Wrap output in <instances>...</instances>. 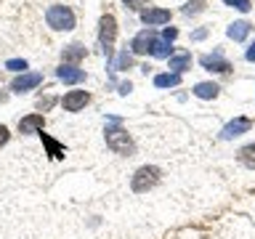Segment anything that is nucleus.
Here are the masks:
<instances>
[{
    "label": "nucleus",
    "instance_id": "f257e3e1",
    "mask_svg": "<svg viewBox=\"0 0 255 239\" xmlns=\"http://www.w3.org/2000/svg\"><path fill=\"white\" fill-rule=\"evenodd\" d=\"M45 21L56 32H69V29H75V11L69 5H51L45 13Z\"/></svg>",
    "mask_w": 255,
    "mask_h": 239
},
{
    "label": "nucleus",
    "instance_id": "f03ea898",
    "mask_svg": "<svg viewBox=\"0 0 255 239\" xmlns=\"http://www.w3.org/2000/svg\"><path fill=\"white\" fill-rule=\"evenodd\" d=\"M104 138H107V146L112 151H117V154H133V141L128 130H123L120 125H107V130H104Z\"/></svg>",
    "mask_w": 255,
    "mask_h": 239
},
{
    "label": "nucleus",
    "instance_id": "7ed1b4c3",
    "mask_svg": "<svg viewBox=\"0 0 255 239\" xmlns=\"http://www.w3.org/2000/svg\"><path fill=\"white\" fill-rule=\"evenodd\" d=\"M159 167L154 165H143L135 170V175L130 178V189L135 191V194H143V191H149V189H154L157 183H159Z\"/></svg>",
    "mask_w": 255,
    "mask_h": 239
},
{
    "label": "nucleus",
    "instance_id": "20e7f679",
    "mask_svg": "<svg viewBox=\"0 0 255 239\" xmlns=\"http://www.w3.org/2000/svg\"><path fill=\"white\" fill-rule=\"evenodd\" d=\"M117 37V19L112 13H104L99 19V43L107 53V59H112V43Z\"/></svg>",
    "mask_w": 255,
    "mask_h": 239
},
{
    "label": "nucleus",
    "instance_id": "39448f33",
    "mask_svg": "<svg viewBox=\"0 0 255 239\" xmlns=\"http://www.w3.org/2000/svg\"><path fill=\"white\" fill-rule=\"evenodd\" d=\"M40 83H43V75H40V72H21L19 77H13L11 91L13 93H27L32 88H37Z\"/></svg>",
    "mask_w": 255,
    "mask_h": 239
},
{
    "label": "nucleus",
    "instance_id": "423d86ee",
    "mask_svg": "<svg viewBox=\"0 0 255 239\" xmlns=\"http://www.w3.org/2000/svg\"><path fill=\"white\" fill-rule=\"evenodd\" d=\"M154 43H157V32L154 29H141L138 35L133 37L130 48H133V53H151Z\"/></svg>",
    "mask_w": 255,
    "mask_h": 239
},
{
    "label": "nucleus",
    "instance_id": "0eeeda50",
    "mask_svg": "<svg viewBox=\"0 0 255 239\" xmlns=\"http://www.w3.org/2000/svg\"><path fill=\"white\" fill-rule=\"evenodd\" d=\"M253 127V120H247V117H237V120H231V122L221 130V138L223 141H229V138H237V135H242L247 133Z\"/></svg>",
    "mask_w": 255,
    "mask_h": 239
},
{
    "label": "nucleus",
    "instance_id": "6e6552de",
    "mask_svg": "<svg viewBox=\"0 0 255 239\" xmlns=\"http://www.w3.org/2000/svg\"><path fill=\"white\" fill-rule=\"evenodd\" d=\"M88 101H91V93H88V91H69V93L61 99V104H64V109H67V112L85 109Z\"/></svg>",
    "mask_w": 255,
    "mask_h": 239
},
{
    "label": "nucleus",
    "instance_id": "1a4fd4ad",
    "mask_svg": "<svg viewBox=\"0 0 255 239\" xmlns=\"http://www.w3.org/2000/svg\"><path fill=\"white\" fill-rule=\"evenodd\" d=\"M56 77L61 80L64 85H77L85 80V69H77V67H69V64H61L59 69H56Z\"/></svg>",
    "mask_w": 255,
    "mask_h": 239
},
{
    "label": "nucleus",
    "instance_id": "9d476101",
    "mask_svg": "<svg viewBox=\"0 0 255 239\" xmlns=\"http://www.w3.org/2000/svg\"><path fill=\"white\" fill-rule=\"evenodd\" d=\"M141 21L149 24V27L167 24L170 21V11H167V8H146V11H141Z\"/></svg>",
    "mask_w": 255,
    "mask_h": 239
},
{
    "label": "nucleus",
    "instance_id": "9b49d317",
    "mask_svg": "<svg viewBox=\"0 0 255 239\" xmlns=\"http://www.w3.org/2000/svg\"><path fill=\"white\" fill-rule=\"evenodd\" d=\"M83 59H85V45H80V43H72L61 51V61L69 64V67H77Z\"/></svg>",
    "mask_w": 255,
    "mask_h": 239
},
{
    "label": "nucleus",
    "instance_id": "f8f14e48",
    "mask_svg": "<svg viewBox=\"0 0 255 239\" xmlns=\"http://www.w3.org/2000/svg\"><path fill=\"white\" fill-rule=\"evenodd\" d=\"M43 125H45V117L35 112V115H27L19 120V133H40Z\"/></svg>",
    "mask_w": 255,
    "mask_h": 239
},
{
    "label": "nucleus",
    "instance_id": "ddd939ff",
    "mask_svg": "<svg viewBox=\"0 0 255 239\" xmlns=\"http://www.w3.org/2000/svg\"><path fill=\"white\" fill-rule=\"evenodd\" d=\"M199 64H202L205 69H210V72H231V64L223 59V56H218V53L202 56V59H199Z\"/></svg>",
    "mask_w": 255,
    "mask_h": 239
},
{
    "label": "nucleus",
    "instance_id": "4468645a",
    "mask_svg": "<svg viewBox=\"0 0 255 239\" xmlns=\"http://www.w3.org/2000/svg\"><path fill=\"white\" fill-rule=\"evenodd\" d=\"M40 138H43V146L48 151V157L51 159H64V143H59L56 138H51V135L43 133V130H40Z\"/></svg>",
    "mask_w": 255,
    "mask_h": 239
},
{
    "label": "nucleus",
    "instance_id": "2eb2a0df",
    "mask_svg": "<svg viewBox=\"0 0 255 239\" xmlns=\"http://www.w3.org/2000/svg\"><path fill=\"white\" fill-rule=\"evenodd\" d=\"M250 24H247V21H234V24H231V27L226 29V35L231 37V40H237V43H239V40H245L247 35H250Z\"/></svg>",
    "mask_w": 255,
    "mask_h": 239
},
{
    "label": "nucleus",
    "instance_id": "dca6fc26",
    "mask_svg": "<svg viewBox=\"0 0 255 239\" xmlns=\"http://www.w3.org/2000/svg\"><path fill=\"white\" fill-rule=\"evenodd\" d=\"M218 91H221V88L218 85H215V83H197L194 85V96H197V99H215V96H218Z\"/></svg>",
    "mask_w": 255,
    "mask_h": 239
},
{
    "label": "nucleus",
    "instance_id": "f3484780",
    "mask_svg": "<svg viewBox=\"0 0 255 239\" xmlns=\"http://www.w3.org/2000/svg\"><path fill=\"white\" fill-rule=\"evenodd\" d=\"M191 67V53H175L170 56V69L175 72V75H181L183 69Z\"/></svg>",
    "mask_w": 255,
    "mask_h": 239
},
{
    "label": "nucleus",
    "instance_id": "a211bd4d",
    "mask_svg": "<svg viewBox=\"0 0 255 239\" xmlns=\"http://www.w3.org/2000/svg\"><path fill=\"white\" fill-rule=\"evenodd\" d=\"M181 83V75H175V72H165V75H157L154 77V85L157 88H175Z\"/></svg>",
    "mask_w": 255,
    "mask_h": 239
},
{
    "label": "nucleus",
    "instance_id": "6ab92c4d",
    "mask_svg": "<svg viewBox=\"0 0 255 239\" xmlns=\"http://www.w3.org/2000/svg\"><path fill=\"white\" fill-rule=\"evenodd\" d=\"M151 56H154V59H170V56H173V45L167 43V40H157L154 48H151Z\"/></svg>",
    "mask_w": 255,
    "mask_h": 239
},
{
    "label": "nucleus",
    "instance_id": "aec40b11",
    "mask_svg": "<svg viewBox=\"0 0 255 239\" xmlns=\"http://www.w3.org/2000/svg\"><path fill=\"white\" fill-rule=\"evenodd\" d=\"M239 162L255 170V143H247V146L239 149Z\"/></svg>",
    "mask_w": 255,
    "mask_h": 239
},
{
    "label": "nucleus",
    "instance_id": "412c9836",
    "mask_svg": "<svg viewBox=\"0 0 255 239\" xmlns=\"http://www.w3.org/2000/svg\"><path fill=\"white\" fill-rule=\"evenodd\" d=\"M130 67H133V56L128 53V51H123V53L117 56V61L112 64V69H130Z\"/></svg>",
    "mask_w": 255,
    "mask_h": 239
},
{
    "label": "nucleus",
    "instance_id": "4be33fe9",
    "mask_svg": "<svg viewBox=\"0 0 255 239\" xmlns=\"http://www.w3.org/2000/svg\"><path fill=\"white\" fill-rule=\"evenodd\" d=\"M202 8H205V0H189V3L183 5V13L191 16V13H199Z\"/></svg>",
    "mask_w": 255,
    "mask_h": 239
},
{
    "label": "nucleus",
    "instance_id": "5701e85b",
    "mask_svg": "<svg viewBox=\"0 0 255 239\" xmlns=\"http://www.w3.org/2000/svg\"><path fill=\"white\" fill-rule=\"evenodd\" d=\"M5 69L24 72V69H27V61H24V59H8V61H5Z\"/></svg>",
    "mask_w": 255,
    "mask_h": 239
},
{
    "label": "nucleus",
    "instance_id": "b1692460",
    "mask_svg": "<svg viewBox=\"0 0 255 239\" xmlns=\"http://www.w3.org/2000/svg\"><path fill=\"white\" fill-rule=\"evenodd\" d=\"M223 3L237 8V11H250V0H223Z\"/></svg>",
    "mask_w": 255,
    "mask_h": 239
},
{
    "label": "nucleus",
    "instance_id": "393cba45",
    "mask_svg": "<svg viewBox=\"0 0 255 239\" xmlns=\"http://www.w3.org/2000/svg\"><path fill=\"white\" fill-rule=\"evenodd\" d=\"M175 35H178V29H175V27H165V32H162V40H167V43H173Z\"/></svg>",
    "mask_w": 255,
    "mask_h": 239
},
{
    "label": "nucleus",
    "instance_id": "a878e982",
    "mask_svg": "<svg viewBox=\"0 0 255 239\" xmlns=\"http://www.w3.org/2000/svg\"><path fill=\"white\" fill-rule=\"evenodd\" d=\"M8 138H11V133H8V127L5 125H0V146H5Z\"/></svg>",
    "mask_w": 255,
    "mask_h": 239
},
{
    "label": "nucleus",
    "instance_id": "bb28decb",
    "mask_svg": "<svg viewBox=\"0 0 255 239\" xmlns=\"http://www.w3.org/2000/svg\"><path fill=\"white\" fill-rule=\"evenodd\" d=\"M53 107V99H51V96H48V99H40L37 101V109H51Z\"/></svg>",
    "mask_w": 255,
    "mask_h": 239
},
{
    "label": "nucleus",
    "instance_id": "cd10ccee",
    "mask_svg": "<svg viewBox=\"0 0 255 239\" xmlns=\"http://www.w3.org/2000/svg\"><path fill=\"white\" fill-rule=\"evenodd\" d=\"M123 3L130 8V11H135V8H141V5H143V0H123Z\"/></svg>",
    "mask_w": 255,
    "mask_h": 239
},
{
    "label": "nucleus",
    "instance_id": "c85d7f7f",
    "mask_svg": "<svg viewBox=\"0 0 255 239\" xmlns=\"http://www.w3.org/2000/svg\"><path fill=\"white\" fill-rule=\"evenodd\" d=\"M130 83H120V93H123V96H128V93H130Z\"/></svg>",
    "mask_w": 255,
    "mask_h": 239
},
{
    "label": "nucleus",
    "instance_id": "c756f323",
    "mask_svg": "<svg viewBox=\"0 0 255 239\" xmlns=\"http://www.w3.org/2000/svg\"><path fill=\"white\" fill-rule=\"evenodd\" d=\"M245 56H247V61H255V43L247 48V53H245Z\"/></svg>",
    "mask_w": 255,
    "mask_h": 239
},
{
    "label": "nucleus",
    "instance_id": "7c9ffc66",
    "mask_svg": "<svg viewBox=\"0 0 255 239\" xmlns=\"http://www.w3.org/2000/svg\"><path fill=\"white\" fill-rule=\"evenodd\" d=\"M202 37H207V29H197L194 32V40H202Z\"/></svg>",
    "mask_w": 255,
    "mask_h": 239
}]
</instances>
